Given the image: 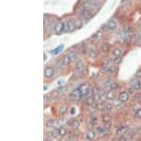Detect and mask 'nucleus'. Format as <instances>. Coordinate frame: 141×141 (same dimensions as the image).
<instances>
[{
    "label": "nucleus",
    "mask_w": 141,
    "mask_h": 141,
    "mask_svg": "<svg viewBox=\"0 0 141 141\" xmlns=\"http://www.w3.org/2000/svg\"><path fill=\"white\" fill-rule=\"evenodd\" d=\"M118 87V84L116 83L115 81H113L112 80L108 79V80H105L104 81V88H105L106 91H110V90H116Z\"/></svg>",
    "instance_id": "nucleus-1"
},
{
    "label": "nucleus",
    "mask_w": 141,
    "mask_h": 141,
    "mask_svg": "<svg viewBox=\"0 0 141 141\" xmlns=\"http://www.w3.org/2000/svg\"><path fill=\"white\" fill-rule=\"evenodd\" d=\"M127 132H128V127L126 125H120L117 129L116 134L118 135V136H124L125 134H127Z\"/></svg>",
    "instance_id": "nucleus-2"
},
{
    "label": "nucleus",
    "mask_w": 141,
    "mask_h": 141,
    "mask_svg": "<svg viewBox=\"0 0 141 141\" xmlns=\"http://www.w3.org/2000/svg\"><path fill=\"white\" fill-rule=\"evenodd\" d=\"M102 69L105 74H114V72H115V68L112 66L111 64H104Z\"/></svg>",
    "instance_id": "nucleus-3"
},
{
    "label": "nucleus",
    "mask_w": 141,
    "mask_h": 141,
    "mask_svg": "<svg viewBox=\"0 0 141 141\" xmlns=\"http://www.w3.org/2000/svg\"><path fill=\"white\" fill-rule=\"evenodd\" d=\"M129 97H130V94H129L128 91H123V92H120L118 95V101L122 103H124L126 101H128Z\"/></svg>",
    "instance_id": "nucleus-4"
},
{
    "label": "nucleus",
    "mask_w": 141,
    "mask_h": 141,
    "mask_svg": "<svg viewBox=\"0 0 141 141\" xmlns=\"http://www.w3.org/2000/svg\"><path fill=\"white\" fill-rule=\"evenodd\" d=\"M102 121L103 123H104V125L105 126V128H109L110 125H111V117L107 113L104 114L102 116Z\"/></svg>",
    "instance_id": "nucleus-5"
},
{
    "label": "nucleus",
    "mask_w": 141,
    "mask_h": 141,
    "mask_svg": "<svg viewBox=\"0 0 141 141\" xmlns=\"http://www.w3.org/2000/svg\"><path fill=\"white\" fill-rule=\"evenodd\" d=\"M84 69H85V64H84V63H83L81 60H78L75 64L76 73H78V74H82L83 72H84Z\"/></svg>",
    "instance_id": "nucleus-6"
},
{
    "label": "nucleus",
    "mask_w": 141,
    "mask_h": 141,
    "mask_svg": "<svg viewBox=\"0 0 141 141\" xmlns=\"http://www.w3.org/2000/svg\"><path fill=\"white\" fill-rule=\"evenodd\" d=\"M63 27H64V23L58 22L54 26V32L56 34H61L63 32Z\"/></svg>",
    "instance_id": "nucleus-7"
},
{
    "label": "nucleus",
    "mask_w": 141,
    "mask_h": 141,
    "mask_svg": "<svg viewBox=\"0 0 141 141\" xmlns=\"http://www.w3.org/2000/svg\"><path fill=\"white\" fill-rule=\"evenodd\" d=\"M92 16V13L88 10H82V12L80 14V18H82L83 20H88V19H90Z\"/></svg>",
    "instance_id": "nucleus-8"
},
{
    "label": "nucleus",
    "mask_w": 141,
    "mask_h": 141,
    "mask_svg": "<svg viewBox=\"0 0 141 141\" xmlns=\"http://www.w3.org/2000/svg\"><path fill=\"white\" fill-rule=\"evenodd\" d=\"M55 74V70H54V68L51 66H48L45 68V70H44V77L47 78V79H49V78L53 77Z\"/></svg>",
    "instance_id": "nucleus-9"
},
{
    "label": "nucleus",
    "mask_w": 141,
    "mask_h": 141,
    "mask_svg": "<svg viewBox=\"0 0 141 141\" xmlns=\"http://www.w3.org/2000/svg\"><path fill=\"white\" fill-rule=\"evenodd\" d=\"M71 96V97L72 98H73V100H80V98H82L83 97V96H82V94H81V92L79 91V89L77 88V89H75V90H73L72 92V94L70 95Z\"/></svg>",
    "instance_id": "nucleus-10"
},
{
    "label": "nucleus",
    "mask_w": 141,
    "mask_h": 141,
    "mask_svg": "<svg viewBox=\"0 0 141 141\" xmlns=\"http://www.w3.org/2000/svg\"><path fill=\"white\" fill-rule=\"evenodd\" d=\"M96 137V132L94 130H89L86 134V138L89 141H93Z\"/></svg>",
    "instance_id": "nucleus-11"
},
{
    "label": "nucleus",
    "mask_w": 141,
    "mask_h": 141,
    "mask_svg": "<svg viewBox=\"0 0 141 141\" xmlns=\"http://www.w3.org/2000/svg\"><path fill=\"white\" fill-rule=\"evenodd\" d=\"M105 97L108 101H112L116 97V90H110L106 91V93L105 95Z\"/></svg>",
    "instance_id": "nucleus-12"
},
{
    "label": "nucleus",
    "mask_w": 141,
    "mask_h": 141,
    "mask_svg": "<svg viewBox=\"0 0 141 141\" xmlns=\"http://www.w3.org/2000/svg\"><path fill=\"white\" fill-rule=\"evenodd\" d=\"M106 27L110 30H116V27H117V22H116L114 19H111V20H109L107 23H106Z\"/></svg>",
    "instance_id": "nucleus-13"
},
{
    "label": "nucleus",
    "mask_w": 141,
    "mask_h": 141,
    "mask_svg": "<svg viewBox=\"0 0 141 141\" xmlns=\"http://www.w3.org/2000/svg\"><path fill=\"white\" fill-rule=\"evenodd\" d=\"M71 63H72V61H71L70 57L68 56V54H67V55H65V56L62 58V60H61V64H62L64 67L69 66Z\"/></svg>",
    "instance_id": "nucleus-14"
},
{
    "label": "nucleus",
    "mask_w": 141,
    "mask_h": 141,
    "mask_svg": "<svg viewBox=\"0 0 141 141\" xmlns=\"http://www.w3.org/2000/svg\"><path fill=\"white\" fill-rule=\"evenodd\" d=\"M67 25H68V32H72V31H73L76 29L75 23H74L73 20L67 21Z\"/></svg>",
    "instance_id": "nucleus-15"
},
{
    "label": "nucleus",
    "mask_w": 141,
    "mask_h": 141,
    "mask_svg": "<svg viewBox=\"0 0 141 141\" xmlns=\"http://www.w3.org/2000/svg\"><path fill=\"white\" fill-rule=\"evenodd\" d=\"M47 135L51 138L56 137V135H58V129H56V128H53L51 131L47 133Z\"/></svg>",
    "instance_id": "nucleus-16"
},
{
    "label": "nucleus",
    "mask_w": 141,
    "mask_h": 141,
    "mask_svg": "<svg viewBox=\"0 0 141 141\" xmlns=\"http://www.w3.org/2000/svg\"><path fill=\"white\" fill-rule=\"evenodd\" d=\"M105 131H106V128H105V125L100 124V125H97V126H96V132H97V134H105Z\"/></svg>",
    "instance_id": "nucleus-17"
},
{
    "label": "nucleus",
    "mask_w": 141,
    "mask_h": 141,
    "mask_svg": "<svg viewBox=\"0 0 141 141\" xmlns=\"http://www.w3.org/2000/svg\"><path fill=\"white\" fill-rule=\"evenodd\" d=\"M132 87L135 89V92L141 91V81H135L134 83L132 84Z\"/></svg>",
    "instance_id": "nucleus-18"
},
{
    "label": "nucleus",
    "mask_w": 141,
    "mask_h": 141,
    "mask_svg": "<svg viewBox=\"0 0 141 141\" xmlns=\"http://www.w3.org/2000/svg\"><path fill=\"white\" fill-rule=\"evenodd\" d=\"M55 124H56V120H55L54 118H49V119H47V121L45 122V126L47 128L55 127Z\"/></svg>",
    "instance_id": "nucleus-19"
},
{
    "label": "nucleus",
    "mask_w": 141,
    "mask_h": 141,
    "mask_svg": "<svg viewBox=\"0 0 141 141\" xmlns=\"http://www.w3.org/2000/svg\"><path fill=\"white\" fill-rule=\"evenodd\" d=\"M105 104H106V102H105V101L101 100V101H98V102L96 103V108L99 109V110H103V111H104V109H105Z\"/></svg>",
    "instance_id": "nucleus-20"
},
{
    "label": "nucleus",
    "mask_w": 141,
    "mask_h": 141,
    "mask_svg": "<svg viewBox=\"0 0 141 141\" xmlns=\"http://www.w3.org/2000/svg\"><path fill=\"white\" fill-rule=\"evenodd\" d=\"M79 121L77 119H72L71 122H70V125H71V127L73 129V130H77L79 128Z\"/></svg>",
    "instance_id": "nucleus-21"
},
{
    "label": "nucleus",
    "mask_w": 141,
    "mask_h": 141,
    "mask_svg": "<svg viewBox=\"0 0 141 141\" xmlns=\"http://www.w3.org/2000/svg\"><path fill=\"white\" fill-rule=\"evenodd\" d=\"M113 108H114V105H113V104L110 103V102H106L104 111L106 112V113H110V112L113 111Z\"/></svg>",
    "instance_id": "nucleus-22"
},
{
    "label": "nucleus",
    "mask_w": 141,
    "mask_h": 141,
    "mask_svg": "<svg viewBox=\"0 0 141 141\" xmlns=\"http://www.w3.org/2000/svg\"><path fill=\"white\" fill-rule=\"evenodd\" d=\"M101 50H102L104 53H108L109 50H110V47H109V45L106 44V43L102 44V46H101Z\"/></svg>",
    "instance_id": "nucleus-23"
},
{
    "label": "nucleus",
    "mask_w": 141,
    "mask_h": 141,
    "mask_svg": "<svg viewBox=\"0 0 141 141\" xmlns=\"http://www.w3.org/2000/svg\"><path fill=\"white\" fill-rule=\"evenodd\" d=\"M66 134H67V129H66L64 126H61V127L58 128V135L60 136H65Z\"/></svg>",
    "instance_id": "nucleus-24"
},
{
    "label": "nucleus",
    "mask_w": 141,
    "mask_h": 141,
    "mask_svg": "<svg viewBox=\"0 0 141 141\" xmlns=\"http://www.w3.org/2000/svg\"><path fill=\"white\" fill-rule=\"evenodd\" d=\"M112 53H113V55H114V57H119V56H122V50L120 49V48L117 47V48H114V49H113Z\"/></svg>",
    "instance_id": "nucleus-25"
},
{
    "label": "nucleus",
    "mask_w": 141,
    "mask_h": 141,
    "mask_svg": "<svg viewBox=\"0 0 141 141\" xmlns=\"http://www.w3.org/2000/svg\"><path fill=\"white\" fill-rule=\"evenodd\" d=\"M68 111V106L66 105V104H62V105H60L58 108V112L59 114H65L66 112Z\"/></svg>",
    "instance_id": "nucleus-26"
},
{
    "label": "nucleus",
    "mask_w": 141,
    "mask_h": 141,
    "mask_svg": "<svg viewBox=\"0 0 141 141\" xmlns=\"http://www.w3.org/2000/svg\"><path fill=\"white\" fill-rule=\"evenodd\" d=\"M97 122H98V117L95 114H93L92 117L90 118V125H92V127H93L94 125L97 124Z\"/></svg>",
    "instance_id": "nucleus-27"
},
{
    "label": "nucleus",
    "mask_w": 141,
    "mask_h": 141,
    "mask_svg": "<svg viewBox=\"0 0 141 141\" xmlns=\"http://www.w3.org/2000/svg\"><path fill=\"white\" fill-rule=\"evenodd\" d=\"M68 56L70 57V59H71V61H72V62L75 61L76 58H77V56H76V53L74 52V51H70L69 53H68Z\"/></svg>",
    "instance_id": "nucleus-28"
},
{
    "label": "nucleus",
    "mask_w": 141,
    "mask_h": 141,
    "mask_svg": "<svg viewBox=\"0 0 141 141\" xmlns=\"http://www.w3.org/2000/svg\"><path fill=\"white\" fill-rule=\"evenodd\" d=\"M90 6H91V2H90L89 0H85V1L83 2V7L85 8V10H88Z\"/></svg>",
    "instance_id": "nucleus-29"
},
{
    "label": "nucleus",
    "mask_w": 141,
    "mask_h": 141,
    "mask_svg": "<svg viewBox=\"0 0 141 141\" xmlns=\"http://www.w3.org/2000/svg\"><path fill=\"white\" fill-rule=\"evenodd\" d=\"M86 101H87V103L89 104V105H92L93 103H95V101H94V98H93V97H92V96H90V97H87Z\"/></svg>",
    "instance_id": "nucleus-30"
},
{
    "label": "nucleus",
    "mask_w": 141,
    "mask_h": 141,
    "mask_svg": "<svg viewBox=\"0 0 141 141\" xmlns=\"http://www.w3.org/2000/svg\"><path fill=\"white\" fill-rule=\"evenodd\" d=\"M89 57L90 58V59H95L96 57H97V53H96L95 50H89Z\"/></svg>",
    "instance_id": "nucleus-31"
},
{
    "label": "nucleus",
    "mask_w": 141,
    "mask_h": 141,
    "mask_svg": "<svg viewBox=\"0 0 141 141\" xmlns=\"http://www.w3.org/2000/svg\"><path fill=\"white\" fill-rule=\"evenodd\" d=\"M135 117L137 118V119H141V108H138V109L135 110Z\"/></svg>",
    "instance_id": "nucleus-32"
},
{
    "label": "nucleus",
    "mask_w": 141,
    "mask_h": 141,
    "mask_svg": "<svg viewBox=\"0 0 141 141\" xmlns=\"http://www.w3.org/2000/svg\"><path fill=\"white\" fill-rule=\"evenodd\" d=\"M102 37H103V35L101 31H98V32H96V33L93 35V38H94V39H97V40H100Z\"/></svg>",
    "instance_id": "nucleus-33"
},
{
    "label": "nucleus",
    "mask_w": 141,
    "mask_h": 141,
    "mask_svg": "<svg viewBox=\"0 0 141 141\" xmlns=\"http://www.w3.org/2000/svg\"><path fill=\"white\" fill-rule=\"evenodd\" d=\"M120 62H122V56H119V57H114V59H113V63L115 64H118Z\"/></svg>",
    "instance_id": "nucleus-34"
},
{
    "label": "nucleus",
    "mask_w": 141,
    "mask_h": 141,
    "mask_svg": "<svg viewBox=\"0 0 141 141\" xmlns=\"http://www.w3.org/2000/svg\"><path fill=\"white\" fill-rule=\"evenodd\" d=\"M135 96H134V97H135V100H136V101H139V100H141V91H138V92H135Z\"/></svg>",
    "instance_id": "nucleus-35"
},
{
    "label": "nucleus",
    "mask_w": 141,
    "mask_h": 141,
    "mask_svg": "<svg viewBox=\"0 0 141 141\" xmlns=\"http://www.w3.org/2000/svg\"><path fill=\"white\" fill-rule=\"evenodd\" d=\"M135 78L137 79V80H141V69H138L136 71V73H135Z\"/></svg>",
    "instance_id": "nucleus-36"
},
{
    "label": "nucleus",
    "mask_w": 141,
    "mask_h": 141,
    "mask_svg": "<svg viewBox=\"0 0 141 141\" xmlns=\"http://www.w3.org/2000/svg\"><path fill=\"white\" fill-rule=\"evenodd\" d=\"M76 113V108L75 107H71L70 108V114L74 115Z\"/></svg>",
    "instance_id": "nucleus-37"
},
{
    "label": "nucleus",
    "mask_w": 141,
    "mask_h": 141,
    "mask_svg": "<svg viewBox=\"0 0 141 141\" xmlns=\"http://www.w3.org/2000/svg\"><path fill=\"white\" fill-rule=\"evenodd\" d=\"M62 48H63V47L62 46H60V47H58L57 48H56V51H53L52 53L53 54H57L58 52H60V49H62Z\"/></svg>",
    "instance_id": "nucleus-38"
},
{
    "label": "nucleus",
    "mask_w": 141,
    "mask_h": 141,
    "mask_svg": "<svg viewBox=\"0 0 141 141\" xmlns=\"http://www.w3.org/2000/svg\"><path fill=\"white\" fill-rule=\"evenodd\" d=\"M139 40L141 41V32H140V34H139Z\"/></svg>",
    "instance_id": "nucleus-39"
},
{
    "label": "nucleus",
    "mask_w": 141,
    "mask_h": 141,
    "mask_svg": "<svg viewBox=\"0 0 141 141\" xmlns=\"http://www.w3.org/2000/svg\"><path fill=\"white\" fill-rule=\"evenodd\" d=\"M139 133H140V134H141V128H140V129H139Z\"/></svg>",
    "instance_id": "nucleus-40"
}]
</instances>
